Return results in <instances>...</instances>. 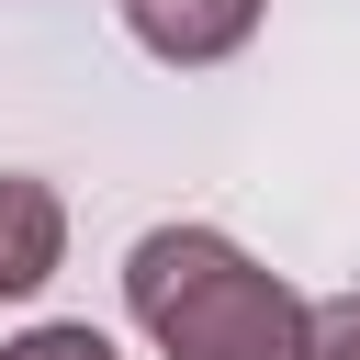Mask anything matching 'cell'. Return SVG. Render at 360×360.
I'll use <instances>...</instances> for the list:
<instances>
[{"label":"cell","mask_w":360,"mask_h":360,"mask_svg":"<svg viewBox=\"0 0 360 360\" xmlns=\"http://www.w3.org/2000/svg\"><path fill=\"white\" fill-rule=\"evenodd\" d=\"M124 304L169 360H292L304 349V304L281 270H259L236 236L214 225H158L124 259Z\"/></svg>","instance_id":"1"},{"label":"cell","mask_w":360,"mask_h":360,"mask_svg":"<svg viewBox=\"0 0 360 360\" xmlns=\"http://www.w3.org/2000/svg\"><path fill=\"white\" fill-rule=\"evenodd\" d=\"M124 22H135L146 56H169V68H214V56H236V45L259 34V0H124Z\"/></svg>","instance_id":"2"},{"label":"cell","mask_w":360,"mask_h":360,"mask_svg":"<svg viewBox=\"0 0 360 360\" xmlns=\"http://www.w3.org/2000/svg\"><path fill=\"white\" fill-rule=\"evenodd\" d=\"M56 259H68V202L45 180H0V304L45 292Z\"/></svg>","instance_id":"3"},{"label":"cell","mask_w":360,"mask_h":360,"mask_svg":"<svg viewBox=\"0 0 360 360\" xmlns=\"http://www.w3.org/2000/svg\"><path fill=\"white\" fill-rule=\"evenodd\" d=\"M292 360H360V292L304 304V349H292Z\"/></svg>","instance_id":"4"},{"label":"cell","mask_w":360,"mask_h":360,"mask_svg":"<svg viewBox=\"0 0 360 360\" xmlns=\"http://www.w3.org/2000/svg\"><path fill=\"white\" fill-rule=\"evenodd\" d=\"M0 360H112V338H101V326H34V338H11Z\"/></svg>","instance_id":"5"}]
</instances>
